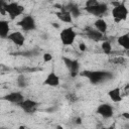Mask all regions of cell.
I'll use <instances>...</instances> for the list:
<instances>
[{
	"label": "cell",
	"mask_w": 129,
	"mask_h": 129,
	"mask_svg": "<svg viewBox=\"0 0 129 129\" xmlns=\"http://www.w3.org/2000/svg\"><path fill=\"white\" fill-rule=\"evenodd\" d=\"M1 13L2 14H8L10 19H15L16 17L20 16L24 12V7L20 5L17 2H10V3H4L1 2Z\"/></svg>",
	"instance_id": "cell-1"
},
{
	"label": "cell",
	"mask_w": 129,
	"mask_h": 129,
	"mask_svg": "<svg viewBox=\"0 0 129 129\" xmlns=\"http://www.w3.org/2000/svg\"><path fill=\"white\" fill-rule=\"evenodd\" d=\"M81 75L88 78L90 83L93 85L100 84L112 78V75L109 72H105V71H84L81 73Z\"/></svg>",
	"instance_id": "cell-2"
},
{
	"label": "cell",
	"mask_w": 129,
	"mask_h": 129,
	"mask_svg": "<svg viewBox=\"0 0 129 129\" xmlns=\"http://www.w3.org/2000/svg\"><path fill=\"white\" fill-rule=\"evenodd\" d=\"M111 14H112L115 22H121V21H124L127 19L128 14H129V10H128V8L124 2H120L118 5L113 6Z\"/></svg>",
	"instance_id": "cell-3"
},
{
	"label": "cell",
	"mask_w": 129,
	"mask_h": 129,
	"mask_svg": "<svg viewBox=\"0 0 129 129\" xmlns=\"http://www.w3.org/2000/svg\"><path fill=\"white\" fill-rule=\"evenodd\" d=\"M77 37V32L73 27H66L59 32V38L63 45H72Z\"/></svg>",
	"instance_id": "cell-4"
},
{
	"label": "cell",
	"mask_w": 129,
	"mask_h": 129,
	"mask_svg": "<svg viewBox=\"0 0 129 129\" xmlns=\"http://www.w3.org/2000/svg\"><path fill=\"white\" fill-rule=\"evenodd\" d=\"M18 25L22 28L24 31H32L36 28V22L35 19L31 15H25L21 18V20L18 22Z\"/></svg>",
	"instance_id": "cell-5"
},
{
	"label": "cell",
	"mask_w": 129,
	"mask_h": 129,
	"mask_svg": "<svg viewBox=\"0 0 129 129\" xmlns=\"http://www.w3.org/2000/svg\"><path fill=\"white\" fill-rule=\"evenodd\" d=\"M85 10L94 16H101L108 11V5L106 3L99 2L97 5H94L91 7H85Z\"/></svg>",
	"instance_id": "cell-6"
},
{
	"label": "cell",
	"mask_w": 129,
	"mask_h": 129,
	"mask_svg": "<svg viewBox=\"0 0 129 129\" xmlns=\"http://www.w3.org/2000/svg\"><path fill=\"white\" fill-rule=\"evenodd\" d=\"M62 59L64 61V64L69 69L71 77H73V78L77 77L80 73V63H79V61L77 59H71V58H68V57H63Z\"/></svg>",
	"instance_id": "cell-7"
},
{
	"label": "cell",
	"mask_w": 129,
	"mask_h": 129,
	"mask_svg": "<svg viewBox=\"0 0 129 129\" xmlns=\"http://www.w3.org/2000/svg\"><path fill=\"white\" fill-rule=\"evenodd\" d=\"M25 113H28V114H31V113H34L38 107V103L34 100H31V99H24L19 105H18Z\"/></svg>",
	"instance_id": "cell-8"
},
{
	"label": "cell",
	"mask_w": 129,
	"mask_h": 129,
	"mask_svg": "<svg viewBox=\"0 0 129 129\" xmlns=\"http://www.w3.org/2000/svg\"><path fill=\"white\" fill-rule=\"evenodd\" d=\"M97 113L102 116L103 118L105 119H109L113 116V113H114V110H113V107L110 105V104H107V103H103V104H100L97 108Z\"/></svg>",
	"instance_id": "cell-9"
},
{
	"label": "cell",
	"mask_w": 129,
	"mask_h": 129,
	"mask_svg": "<svg viewBox=\"0 0 129 129\" xmlns=\"http://www.w3.org/2000/svg\"><path fill=\"white\" fill-rule=\"evenodd\" d=\"M7 39L10 40L12 43H14L17 46H22L25 42V37L20 31H13L10 32L7 36Z\"/></svg>",
	"instance_id": "cell-10"
},
{
	"label": "cell",
	"mask_w": 129,
	"mask_h": 129,
	"mask_svg": "<svg viewBox=\"0 0 129 129\" xmlns=\"http://www.w3.org/2000/svg\"><path fill=\"white\" fill-rule=\"evenodd\" d=\"M3 99L8 101V102H10V103L19 105L24 100V96H23V94L21 92H11V93L5 95L3 97Z\"/></svg>",
	"instance_id": "cell-11"
},
{
	"label": "cell",
	"mask_w": 129,
	"mask_h": 129,
	"mask_svg": "<svg viewBox=\"0 0 129 129\" xmlns=\"http://www.w3.org/2000/svg\"><path fill=\"white\" fill-rule=\"evenodd\" d=\"M59 83H60L59 77H58L54 72H50V73L45 77L44 82H43L44 85L49 86V87H57V86H59Z\"/></svg>",
	"instance_id": "cell-12"
},
{
	"label": "cell",
	"mask_w": 129,
	"mask_h": 129,
	"mask_svg": "<svg viewBox=\"0 0 129 129\" xmlns=\"http://www.w3.org/2000/svg\"><path fill=\"white\" fill-rule=\"evenodd\" d=\"M56 17L60 21H62L64 23H72L73 22V15L71 14L70 11L63 9V7H62V9L60 11L56 12Z\"/></svg>",
	"instance_id": "cell-13"
},
{
	"label": "cell",
	"mask_w": 129,
	"mask_h": 129,
	"mask_svg": "<svg viewBox=\"0 0 129 129\" xmlns=\"http://www.w3.org/2000/svg\"><path fill=\"white\" fill-rule=\"evenodd\" d=\"M108 96H109L110 100H111L112 102H114V103H119V102H121V100H122L121 90H120V88H118V87H116V88L110 90V91L108 92Z\"/></svg>",
	"instance_id": "cell-14"
},
{
	"label": "cell",
	"mask_w": 129,
	"mask_h": 129,
	"mask_svg": "<svg viewBox=\"0 0 129 129\" xmlns=\"http://www.w3.org/2000/svg\"><path fill=\"white\" fill-rule=\"evenodd\" d=\"M10 33V26L8 21L0 20V36L1 38H7Z\"/></svg>",
	"instance_id": "cell-15"
},
{
	"label": "cell",
	"mask_w": 129,
	"mask_h": 129,
	"mask_svg": "<svg viewBox=\"0 0 129 129\" xmlns=\"http://www.w3.org/2000/svg\"><path fill=\"white\" fill-rule=\"evenodd\" d=\"M94 26H95V28H96L97 30H99V31L102 32L103 34H104V33L107 31V29H108V24H107L106 20L103 19V18L97 19V20L94 22Z\"/></svg>",
	"instance_id": "cell-16"
},
{
	"label": "cell",
	"mask_w": 129,
	"mask_h": 129,
	"mask_svg": "<svg viewBox=\"0 0 129 129\" xmlns=\"http://www.w3.org/2000/svg\"><path fill=\"white\" fill-rule=\"evenodd\" d=\"M117 42L124 49L129 50V33H124L117 38Z\"/></svg>",
	"instance_id": "cell-17"
},
{
	"label": "cell",
	"mask_w": 129,
	"mask_h": 129,
	"mask_svg": "<svg viewBox=\"0 0 129 129\" xmlns=\"http://www.w3.org/2000/svg\"><path fill=\"white\" fill-rule=\"evenodd\" d=\"M87 36H88L90 39L94 40V41H99V40L102 39L103 33L100 32V31L97 30V29H89L88 32H87Z\"/></svg>",
	"instance_id": "cell-18"
},
{
	"label": "cell",
	"mask_w": 129,
	"mask_h": 129,
	"mask_svg": "<svg viewBox=\"0 0 129 129\" xmlns=\"http://www.w3.org/2000/svg\"><path fill=\"white\" fill-rule=\"evenodd\" d=\"M63 9L70 11L71 14L73 15V17H78L80 15V12H81L80 11V8L76 4H74V3H69L68 5L63 6Z\"/></svg>",
	"instance_id": "cell-19"
},
{
	"label": "cell",
	"mask_w": 129,
	"mask_h": 129,
	"mask_svg": "<svg viewBox=\"0 0 129 129\" xmlns=\"http://www.w3.org/2000/svg\"><path fill=\"white\" fill-rule=\"evenodd\" d=\"M101 48H102V51L105 53V54H110L112 52V45L109 41H103L102 44H101Z\"/></svg>",
	"instance_id": "cell-20"
},
{
	"label": "cell",
	"mask_w": 129,
	"mask_h": 129,
	"mask_svg": "<svg viewBox=\"0 0 129 129\" xmlns=\"http://www.w3.org/2000/svg\"><path fill=\"white\" fill-rule=\"evenodd\" d=\"M17 86L20 88H25L27 86V79L24 75H19L17 78Z\"/></svg>",
	"instance_id": "cell-21"
},
{
	"label": "cell",
	"mask_w": 129,
	"mask_h": 129,
	"mask_svg": "<svg viewBox=\"0 0 129 129\" xmlns=\"http://www.w3.org/2000/svg\"><path fill=\"white\" fill-rule=\"evenodd\" d=\"M52 54L51 53H49V52H45V53H43V55H42V58H43V61L44 62H48V61H50L51 59H52Z\"/></svg>",
	"instance_id": "cell-22"
},
{
	"label": "cell",
	"mask_w": 129,
	"mask_h": 129,
	"mask_svg": "<svg viewBox=\"0 0 129 129\" xmlns=\"http://www.w3.org/2000/svg\"><path fill=\"white\" fill-rule=\"evenodd\" d=\"M98 3H99L98 0H87L85 3V7H91V6L97 5Z\"/></svg>",
	"instance_id": "cell-23"
},
{
	"label": "cell",
	"mask_w": 129,
	"mask_h": 129,
	"mask_svg": "<svg viewBox=\"0 0 129 129\" xmlns=\"http://www.w3.org/2000/svg\"><path fill=\"white\" fill-rule=\"evenodd\" d=\"M113 61H114V62H116V63H123V62L125 61V59H124L123 57H121V56H118V57L114 58V59H113Z\"/></svg>",
	"instance_id": "cell-24"
},
{
	"label": "cell",
	"mask_w": 129,
	"mask_h": 129,
	"mask_svg": "<svg viewBox=\"0 0 129 129\" xmlns=\"http://www.w3.org/2000/svg\"><path fill=\"white\" fill-rule=\"evenodd\" d=\"M79 47H80V50H81V51H85L86 48H87V46H86V44H85L84 42H81V43L79 44Z\"/></svg>",
	"instance_id": "cell-25"
},
{
	"label": "cell",
	"mask_w": 129,
	"mask_h": 129,
	"mask_svg": "<svg viewBox=\"0 0 129 129\" xmlns=\"http://www.w3.org/2000/svg\"><path fill=\"white\" fill-rule=\"evenodd\" d=\"M122 117L124 119H126V120H129V113L128 112H123L122 113Z\"/></svg>",
	"instance_id": "cell-26"
},
{
	"label": "cell",
	"mask_w": 129,
	"mask_h": 129,
	"mask_svg": "<svg viewBox=\"0 0 129 129\" xmlns=\"http://www.w3.org/2000/svg\"><path fill=\"white\" fill-rule=\"evenodd\" d=\"M51 24H52V26H53V27H55V28H58V27H59V25H58V23H55V22H52Z\"/></svg>",
	"instance_id": "cell-27"
},
{
	"label": "cell",
	"mask_w": 129,
	"mask_h": 129,
	"mask_svg": "<svg viewBox=\"0 0 129 129\" xmlns=\"http://www.w3.org/2000/svg\"><path fill=\"white\" fill-rule=\"evenodd\" d=\"M76 123H77V124H81V123H82V119H81L80 117H79V118H77V120H76Z\"/></svg>",
	"instance_id": "cell-28"
}]
</instances>
